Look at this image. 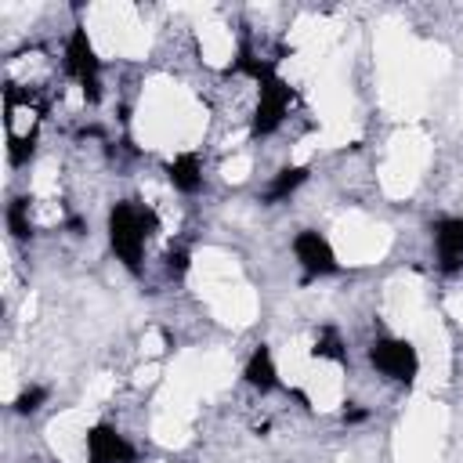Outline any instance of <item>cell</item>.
<instances>
[{"instance_id": "6da1fadb", "label": "cell", "mask_w": 463, "mask_h": 463, "mask_svg": "<svg viewBox=\"0 0 463 463\" xmlns=\"http://www.w3.org/2000/svg\"><path fill=\"white\" fill-rule=\"evenodd\" d=\"M152 228V213L134 206V203H119L109 217V235H112V250L119 253V260L127 268H137L141 264V253H145V235Z\"/></svg>"}, {"instance_id": "7a4b0ae2", "label": "cell", "mask_w": 463, "mask_h": 463, "mask_svg": "<svg viewBox=\"0 0 463 463\" xmlns=\"http://www.w3.org/2000/svg\"><path fill=\"white\" fill-rule=\"evenodd\" d=\"M65 69H69V76L83 87V94L94 101V98H98V58H94V51H90L83 29H76L72 40H69V47H65Z\"/></svg>"}, {"instance_id": "3957f363", "label": "cell", "mask_w": 463, "mask_h": 463, "mask_svg": "<svg viewBox=\"0 0 463 463\" xmlns=\"http://www.w3.org/2000/svg\"><path fill=\"white\" fill-rule=\"evenodd\" d=\"M286 105H289V90L282 80H275L271 72L260 76V101H257V112H253V130L257 134H268L279 127V119L286 116Z\"/></svg>"}, {"instance_id": "277c9868", "label": "cell", "mask_w": 463, "mask_h": 463, "mask_svg": "<svg viewBox=\"0 0 463 463\" xmlns=\"http://www.w3.org/2000/svg\"><path fill=\"white\" fill-rule=\"evenodd\" d=\"M373 365H376L380 373L394 376V380H412L420 362H416L412 344H405V340H380V344L373 347Z\"/></svg>"}, {"instance_id": "5b68a950", "label": "cell", "mask_w": 463, "mask_h": 463, "mask_svg": "<svg viewBox=\"0 0 463 463\" xmlns=\"http://www.w3.org/2000/svg\"><path fill=\"white\" fill-rule=\"evenodd\" d=\"M293 250H297V260H300L307 271L326 275V271H333V268H336V257H333L329 242H326L318 232H300V235H297V242H293Z\"/></svg>"}, {"instance_id": "8992f818", "label": "cell", "mask_w": 463, "mask_h": 463, "mask_svg": "<svg viewBox=\"0 0 463 463\" xmlns=\"http://www.w3.org/2000/svg\"><path fill=\"white\" fill-rule=\"evenodd\" d=\"M87 452H90V463H127L130 459V445L112 427H94L87 434Z\"/></svg>"}, {"instance_id": "52a82bcc", "label": "cell", "mask_w": 463, "mask_h": 463, "mask_svg": "<svg viewBox=\"0 0 463 463\" xmlns=\"http://www.w3.org/2000/svg\"><path fill=\"white\" fill-rule=\"evenodd\" d=\"M434 242H438V257L441 264L452 271L463 260V217H449L434 228Z\"/></svg>"}, {"instance_id": "ba28073f", "label": "cell", "mask_w": 463, "mask_h": 463, "mask_svg": "<svg viewBox=\"0 0 463 463\" xmlns=\"http://www.w3.org/2000/svg\"><path fill=\"white\" fill-rule=\"evenodd\" d=\"M170 181H174V188H181V192H195V188L203 184L199 159H195V156H177V159L170 163Z\"/></svg>"}, {"instance_id": "9c48e42d", "label": "cell", "mask_w": 463, "mask_h": 463, "mask_svg": "<svg viewBox=\"0 0 463 463\" xmlns=\"http://www.w3.org/2000/svg\"><path fill=\"white\" fill-rule=\"evenodd\" d=\"M246 380H250L253 387H260V391L275 387V362H271L268 347H257V351H253V358H250V365H246Z\"/></svg>"}, {"instance_id": "30bf717a", "label": "cell", "mask_w": 463, "mask_h": 463, "mask_svg": "<svg viewBox=\"0 0 463 463\" xmlns=\"http://www.w3.org/2000/svg\"><path fill=\"white\" fill-rule=\"evenodd\" d=\"M304 181V170L300 166H289V170H282L275 181H271V188H268V199H282V195H289L297 184Z\"/></svg>"}, {"instance_id": "8fae6325", "label": "cell", "mask_w": 463, "mask_h": 463, "mask_svg": "<svg viewBox=\"0 0 463 463\" xmlns=\"http://www.w3.org/2000/svg\"><path fill=\"white\" fill-rule=\"evenodd\" d=\"M7 224H11V232H14L18 239L29 235V203H25V199H14V203L7 206Z\"/></svg>"}, {"instance_id": "7c38bea8", "label": "cell", "mask_w": 463, "mask_h": 463, "mask_svg": "<svg viewBox=\"0 0 463 463\" xmlns=\"http://www.w3.org/2000/svg\"><path fill=\"white\" fill-rule=\"evenodd\" d=\"M40 402H43V391L33 387V391H25V394L18 398V412H33V409H40Z\"/></svg>"}]
</instances>
